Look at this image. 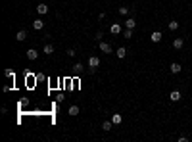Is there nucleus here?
Listing matches in <instances>:
<instances>
[{
  "instance_id": "f257e3e1",
  "label": "nucleus",
  "mask_w": 192,
  "mask_h": 142,
  "mask_svg": "<svg viewBox=\"0 0 192 142\" xmlns=\"http://www.w3.org/2000/svg\"><path fill=\"white\" fill-rule=\"evenodd\" d=\"M98 65H100V58H98V56H90V58H88V69H90V71H96Z\"/></svg>"
},
{
  "instance_id": "f03ea898",
  "label": "nucleus",
  "mask_w": 192,
  "mask_h": 142,
  "mask_svg": "<svg viewBox=\"0 0 192 142\" xmlns=\"http://www.w3.org/2000/svg\"><path fill=\"white\" fill-rule=\"evenodd\" d=\"M100 52H104V54H111V44L110 42H104V41H100Z\"/></svg>"
},
{
  "instance_id": "7ed1b4c3",
  "label": "nucleus",
  "mask_w": 192,
  "mask_h": 142,
  "mask_svg": "<svg viewBox=\"0 0 192 142\" xmlns=\"http://www.w3.org/2000/svg\"><path fill=\"white\" fill-rule=\"evenodd\" d=\"M181 69H183V67H181V64H179V62H173V64L169 65V71H171V73H173V75L181 73Z\"/></svg>"
},
{
  "instance_id": "20e7f679",
  "label": "nucleus",
  "mask_w": 192,
  "mask_h": 142,
  "mask_svg": "<svg viewBox=\"0 0 192 142\" xmlns=\"http://www.w3.org/2000/svg\"><path fill=\"white\" fill-rule=\"evenodd\" d=\"M25 38H27V31H25V29H19V31L15 33V41L23 42V41H25Z\"/></svg>"
},
{
  "instance_id": "39448f33",
  "label": "nucleus",
  "mask_w": 192,
  "mask_h": 142,
  "mask_svg": "<svg viewBox=\"0 0 192 142\" xmlns=\"http://www.w3.org/2000/svg\"><path fill=\"white\" fill-rule=\"evenodd\" d=\"M39 58V52L35 50V48H29L27 50V60H31V62H35Z\"/></svg>"
},
{
  "instance_id": "423d86ee",
  "label": "nucleus",
  "mask_w": 192,
  "mask_h": 142,
  "mask_svg": "<svg viewBox=\"0 0 192 142\" xmlns=\"http://www.w3.org/2000/svg\"><path fill=\"white\" fill-rule=\"evenodd\" d=\"M115 56H117L119 60H123L125 56H127V48H125V46H119L117 50H115Z\"/></svg>"
},
{
  "instance_id": "0eeeda50",
  "label": "nucleus",
  "mask_w": 192,
  "mask_h": 142,
  "mask_svg": "<svg viewBox=\"0 0 192 142\" xmlns=\"http://www.w3.org/2000/svg\"><path fill=\"white\" fill-rule=\"evenodd\" d=\"M33 29H35V31H42V29H44V21H42V19H35V21H33Z\"/></svg>"
},
{
  "instance_id": "6e6552de",
  "label": "nucleus",
  "mask_w": 192,
  "mask_h": 142,
  "mask_svg": "<svg viewBox=\"0 0 192 142\" xmlns=\"http://www.w3.org/2000/svg\"><path fill=\"white\" fill-rule=\"evenodd\" d=\"M83 71H85V65H83L81 62H77V64L73 65V73H75V75H81Z\"/></svg>"
},
{
  "instance_id": "1a4fd4ad",
  "label": "nucleus",
  "mask_w": 192,
  "mask_h": 142,
  "mask_svg": "<svg viewBox=\"0 0 192 142\" xmlns=\"http://www.w3.org/2000/svg\"><path fill=\"white\" fill-rule=\"evenodd\" d=\"M183 44H184V41H183L181 37H177V38L173 41V48H175V50H181V48H183Z\"/></svg>"
},
{
  "instance_id": "9d476101",
  "label": "nucleus",
  "mask_w": 192,
  "mask_h": 142,
  "mask_svg": "<svg viewBox=\"0 0 192 142\" xmlns=\"http://www.w3.org/2000/svg\"><path fill=\"white\" fill-rule=\"evenodd\" d=\"M121 121H123V115H121V113H114V115H111V123H114V125H121Z\"/></svg>"
},
{
  "instance_id": "9b49d317",
  "label": "nucleus",
  "mask_w": 192,
  "mask_h": 142,
  "mask_svg": "<svg viewBox=\"0 0 192 142\" xmlns=\"http://www.w3.org/2000/svg\"><path fill=\"white\" fill-rule=\"evenodd\" d=\"M161 37H163V35H161L160 31H154V33L150 35V41H152V42H160V41H161Z\"/></svg>"
},
{
  "instance_id": "f8f14e48",
  "label": "nucleus",
  "mask_w": 192,
  "mask_h": 142,
  "mask_svg": "<svg viewBox=\"0 0 192 142\" xmlns=\"http://www.w3.org/2000/svg\"><path fill=\"white\" fill-rule=\"evenodd\" d=\"M37 14H39V15L48 14V6H46V4H39V6H37Z\"/></svg>"
},
{
  "instance_id": "ddd939ff",
  "label": "nucleus",
  "mask_w": 192,
  "mask_h": 142,
  "mask_svg": "<svg viewBox=\"0 0 192 142\" xmlns=\"http://www.w3.org/2000/svg\"><path fill=\"white\" fill-rule=\"evenodd\" d=\"M169 100H171V102H179V100H181V92H179V90H171Z\"/></svg>"
},
{
  "instance_id": "4468645a",
  "label": "nucleus",
  "mask_w": 192,
  "mask_h": 142,
  "mask_svg": "<svg viewBox=\"0 0 192 142\" xmlns=\"http://www.w3.org/2000/svg\"><path fill=\"white\" fill-rule=\"evenodd\" d=\"M42 52H44L46 56H52V54H54V44H44Z\"/></svg>"
},
{
  "instance_id": "2eb2a0df",
  "label": "nucleus",
  "mask_w": 192,
  "mask_h": 142,
  "mask_svg": "<svg viewBox=\"0 0 192 142\" xmlns=\"http://www.w3.org/2000/svg\"><path fill=\"white\" fill-rule=\"evenodd\" d=\"M110 33L111 35H119V33H121V25H119V23H114L110 27Z\"/></svg>"
},
{
  "instance_id": "dca6fc26",
  "label": "nucleus",
  "mask_w": 192,
  "mask_h": 142,
  "mask_svg": "<svg viewBox=\"0 0 192 142\" xmlns=\"http://www.w3.org/2000/svg\"><path fill=\"white\" fill-rule=\"evenodd\" d=\"M125 27H127V29H135V27H137V21H135L133 17H129L127 21H125Z\"/></svg>"
},
{
  "instance_id": "f3484780",
  "label": "nucleus",
  "mask_w": 192,
  "mask_h": 142,
  "mask_svg": "<svg viewBox=\"0 0 192 142\" xmlns=\"http://www.w3.org/2000/svg\"><path fill=\"white\" fill-rule=\"evenodd\" d=\"M69 115H73V117H75V115H79V106H71V108H69Z\"/></svg>"
},
{
  "instance_id": "a211bd4d",
  "label": "nucleus",
  "mask_w": 192,
  "mask_h": 142,
  "mask_svg": "<svg viewBox=\"0 0 192 142\" xmlns=\"http://www.w3.org/2000/svg\"><path fill=\"white\" fill-rule=\"evenodd\" d=\"M111 127H114L111 119H110V121H104V123H102V129H104V131H111Z\"/></svg>"
},
{
  "instance_id": "6ab92c4d",
  "label": "nucleus",
  "mask_w": 192,
  "mask_h": 142,
  "mask_svg": "<svg viewBox=\"0 0 192 142\" xmlns=\"http://www.w3.org/2000/svg\"><path fill=\"white\" fill-rule=\"evenodd\" d=\"M167 27H169V31H177V29H179V21H175V19H173V21H169Z\"/></svg>"
},
{
  "instance_id": "aec40b11",
  "label": "nucleus",
  "mask_w": 192,
  "mask_h": 142,
  "mask_svg": "<svg viewBox=\"0 0 192 142\" xmlns=\"http://www.w3.org/2000/svg\"><path fill=\"white\" fill-rule=\"evenodd\" d=\"M133 37V29H125L123 31V38H131Z\"/></svg>"
},
{
  "instance_id": "412c9836",
  "label": "nucleus",
  "mask_w": 192,
  "mask_h": 142,
  "mask_svg": "<svg viewBox=\"0 0 192 142\" xmlns=\"http://www.w3.org/2000/svg\"><path fill=\"white\" fill-rule=\"evenodd\" d=\"M4 75H6L8 79H14V77H15V73L12 71V69H6V71H4Z\"/></svg>"
},
{
  "instance_id": "4be33fe9",
  "label": "nucleus",
  "mask_w": 192,
  "mask_h": 142,
  "mask_svg": "<svg viewBox=\"0 0 192 142\" xmlns=\"http://www.w3.org/2000/svg\"><path fill=\"white\" fill-rule=\"evenodd\" d=\"M119 14H121V15H127L129 14V8H127V6H121V8H119Z\"/></svg>"
},
{
  "instance_id": "5701e85b",
  "label": "nucleus",
  "mask_w": 192,
  "mask_h": 142,
  "mask_svg": "<svg viewBox=\"0 0 192 142\" xmlns=\"http://www.w3.org/2000/svg\"><path fill=\"white\" fill-rule=\"evenodd\" d=\"M65 54H67L69 58H73V56H77V50H75V48H69V50L65 52Z\"/></svg>"
},
{
  "instance_id": "b1692460",
  "label": "nucleus",
  "mask_w": 192,
  "mask_h": 142,
  "mask_svg": "<svg viewBox=\"0 0 192 142\" xmlns=\"http://www.w3.org/2000/svg\"><path fill=\"white\" fill-rule=\"evenodd\" d=\"M94 38H96V41H98V42H100L102 38H104V33H102V31H98V33H96V35H94Z\"/></svg>"
}]
</instances>
